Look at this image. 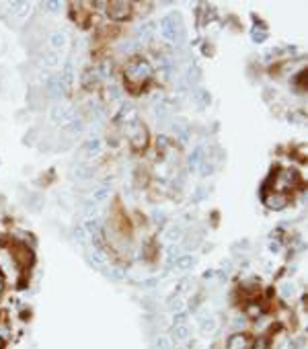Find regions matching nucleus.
I'll return each mask as SVG.
<instances>
[{"label": "nucleus", "instance_id": "1", "mask_svg": "<svg viewBox=\"0 0 308 349\" xmlns=\"http://www.w3.org/2000/svg\"><path fill=\"white\" fill-rule=\"evenodd\" d=\"M152 76V68L150 64L140 58V56H134L130 62H128V68H126V80L130 86H142L148 82V78Z\"/></svg>", "mask_w": 308, "mask_h": 349}, {"label": "nucleus", "instance_id": "2", "mask_svg": "<svg viewBox=\"0 0 308 349\" xmlns=\"http://www.w3.org/2000/svg\"><path fill=\"white\" fill-rule=\"evenodd\" d=\"M128 136H130V144L136 152H142L146 150V146H148V130L142 121H134L130 128H128Z\"/></svg>", "mask_w": 308, "mask_h": 349}, {"label": "nucleus", "instance_id": "3", "mask_svg": "<svg viewBox=\"0 0 308 349\" xmlns=\"http://www.w3.org/2000/svg\"><path fill=\"white\" fill-rule=\"evenodd\" d=\"M132 11H134V5L132 3H107V17L111 19V21H117V23H121V21H126V19H130L132 17Z\"/></svg>", "mask_w": 308, "mask_h": 349}, {"label": "nucleus", "instance_id": "4", "mask_svg": "<svg viewBox=\"0 0 308 349\" xmlns=\"http://www.w3.org/2000/svg\"><path fill=\"white\" fill-rule=\"evenodd\" d=\"M226 349H249V337L244 333H232L226 339Z\"/></svg>", "mask_w": 308, "mask_h": 349}, {"label": "nucleus", "instance_id": "5", "mask_svg": "<svg viewBox=\"0 0 308 349\" xmlns=\"http://www.w3.org/2000/svg\"><path fill=\"white\" fill-rule=\"evenodd\" d=\"M265 206L271 210H284L288 206V195H282V193L265 195Z\"/></svg>", "mask_w": 308, "mask_h": 349}, {"label": "nucleus", "instance_id": "6", "mask_svg": "<svg viewBox=\"0 0 308 349\" xmlns=\"http://www.w3.org/2000/svg\"><path fill=\"white\" fill-rule=\"evenodd\" d=\"M56 179H58L56 169H47V171H43V173L37 177V185H39V187H51V185L56 183Z\"/></svg>", "mask_w": 308, "mask_h": 349}, {"label": "nucleus", "instance_id": "7", "mask_svg": "<svg viewBox=\"0 0 308 349\" xmlns=\"http://www.w3.org/2000/svg\"><path fill=\"white\" fill-rule=\"evenodd\" d=\"M154 347H157V349H175L173 337H169V335H159L157 339H154Z\"/></svg>", "mask_w": 308, "mask_h": 349}, {"label": "nucleus", "instance_id": "8", "mask_svg": "<svg viewBox=\"0 0 308 349\" xmlns=\"http://www.w3.org/2000/svg\"><path fill=\"white\" fill-rule=\"evenodd\" d=\"M193 263H195V259H193L191 255H179V257H177V261H175L177 269H181V271L191 269V267H193Z\"/></svg>", "mask_w": 308, "mask_h": 349}, {"label": "nucleus", "instance_id": "9", "mask_svg": "<svg viewBox=\"0 0 308 349\" xmlns=\"http://www.w3.org/2000/svg\"><path fill=\"white\" fill-rule=\"evenodd\" d=\"M173 337L177 341H187L189 339V327L187 325H173Z\"/></svg>", "mask_w": 308, "mask_h": 349}, {"label": "nucleus", "instance_id": "10", "mask_svg": "<svg viewBox=\"0 0 308 349\" xmlns=\"http://www.w3.org/2000/svg\"><path fill=\"white\" fill-rule=\"evenodd\" d=\"M181 236H183V230H181V226L179 224H175V226H169V230H167V238L173 242V240H181Z\"/></svg>", "mask_w": 308, "mask_h": 349}, {"label": "nucleus", "instance_id": "11", "mask_svg": "<svg viewBox=\"0 0 308 349\" xmlns=\"http://www.w3.org/2000/svg\"><path fill=\"white\" fill-rule=\"evenodd\" d=\"M107 275H109L113 281H121V279H126V269H124V267H111V269L107 271Z\"/></svg>", "mask_w": 308, "mask_h": 349}, {"label": "nucleus", "instance_id": "12", "mask_svg": "<svg viewBox=\"0 0 308 349\" xmlns=\"http://www.w3.org/2000/svg\"><path fill=\"white\" fill-rule=\"evenodd\" d=\"M247 316L257 321V319L261 316V306H257L255 302H253V304H249V306H247Z\"/></svg>", "mask_w": 308, "mask_h": 349}, {"label": "nucleus", "instance_id": "13", "mask_svg": "<svg viewBox=\"0 0 308 349\" xmlns=\"http://www.w3.org/2000/svg\"><path fill=\"white\" fill-rule=\"evenodd\" d=\"M169 308H171L173 312H181V310L185 308V302H183V300H179V298H173V300L169 302Z\"/></svg>", "mask_w": 308, "mask_h": 349}, {"label": "nucleus", "instance_id": "14", "mask_svg": "<svg viewBox=\"0 0 308 349\" xmlns=\"http://www.w3.org/2000/svg\"><path fill=\"white\" fill-rule=\"evenodd\" d=\"M201 331H203V333H214V331H216V321H214V319L203 321V323H201Z\"/></svg>", "mask_w": 308, "mask_h": 349}, {"label": "nucleus", "instance_id": "15", "mask_svg": "<svg viewBox=\"0 0 308 349\" xmlns=\"http://www.w3.org/2000/svg\"><path fill=\"white\" fill-rule=\"evenodd\" d=\"M269 347V341L265 339V337H259V339H257L255 343H253V347L251 349H267Z\"/></svg>", "mask_w": 308, "mask_h": 349}, {"label": "nucleus", "instance_id": "16", "mask_svg": "<svg viewBox=\"0 0 308 349\" xmlns=\"http://www.w3.org/2000/svg\"><path fill=\"white\" fill-rule=\"evenodd\" d=\"M185 321H187V312H185V310L175 312V316H173V325H185Z\"/></svg>", "mask_w": 308, "mask_h": 349}, {"label": "nucleus", "instance_id": "17", "mask_svg": "<svg viewBox=\"0 0 308 349\" xmlns=\"http://www.w3.org/2000/svg\"><path fill=\"white\" fill-rule=\"evenodd\" d=\"M19 319H21L23 323H25V321L29 323V321H31V308H21V316H19Z\"/></svg>", "mask_w": 308, "mask_h": 349}, {"label": "nucleus", "instance_id": "18", "mask_svg": "<svg viewBox=\"0 0 308 349\" xmlns=\"http://www.w3.org/2000/svg\"><path fill=\"white\" fill-rule=\"evenodd\" d=\"M5 288H7V279H5V275L0 273V296L5 294Z\"/></svg>", "mask_w": 308, "mask_h": 349}, {"label": "nucleus", "instance_id": "19", "mask_svg": "<svg viewBox=\"0 0 308 349\" xmlns=\"http://www.w3.org/2000/svg\"><path fill=\"white\" fill-rule=\"evenodd\" d=\"M269 251L271 253H280V242H271L269 244Z\"/></svg>", "mask_w": 308, "mask_h": 349}, {"label": "nucleus", "instance_id": "20", "mask_svg": "<svg viewBox=\"0 0 308 349\" xmlns=\"http://www.w3.org/2000/svg\"><path fill=\"white\" fill-rule=\"evenodd\" d=\"M154 283H157V279H148V281L144 283V288H154Z\"/></svg>", "mask_w": 308, "mask_h": 349}, {"label": "nucleus", "instance_id": "21", "mask_svg": "<svg viewBox=\"0 0 308 349\" xmlns=\"http://www.w3.org/2000/svg\"><path fill=\"white\" fill-rule=\"evenodd\" d=\"M292 292H294V288H292V285H284V294H286V296H288V294H292Z\"/></svg>", "mask_w": 308, "mask_h": 349}]
</instances>
